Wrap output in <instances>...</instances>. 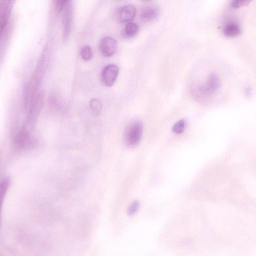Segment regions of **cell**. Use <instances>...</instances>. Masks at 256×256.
<instances>
[{
	"mask_svg": "<svg viewBox=\"0 0 256 256\" xmlns=\"http://www.w3.org/2000/svg\"><path fill=\"white\" fill-rule=\"evenodd\" d=\"M136 14V8L131 4L119 8L115 12L116 19L120 22H130L134 18Z\"/></svg>",
	"mask_w": 256,
	"mask_h": 256,
	"instance_id": "obj_6",
	"label": "cell"
},
{
	"mask_svg": "<svg viewBox=\"0 0 256 256\" xmlns=\"http://www.w3.org/2000/svg\"><path fill=\"white\" fill-rule=\"evenodd\" d=\"M220 80L218 76L215 74H211L206 82L199 88L200 92L205 96H210L214 94L219 88Z\"/></svg>",
	"mask_w": 256,
	"mask_h": 256,
	"instance_id": "obj_7",
	"label": "cell"
},
{
	"mask_svg": "<svg viewBox=\"0 0 256 256\" xmlns=\"http://www.w3.org/2000/svg\"><path fill=\"white\" fill-rule=\"evenodd\" d=\"M224 34L228 38H234L238 36L241 32L239 24L234 22L228 23L223 28Z\"/></svg>",
	"mask_w": 256,
	"mask_h": 256,
	"instance_id": "obj_12",
	"label": "cell"
},
{
	"mask_svg": "<svg viewBox=\"0 0 256 256\" xmlns=\"http://www.w3.org/2000/svg\"><path fill=\"white\" fill-rule=\"evenodd\" d=\"M44 99V94L43 92H41L38 94L27 112L26 118L22 128L30 132L40 114L43 105Z\"/></svg>",
	"mask_w": 256,
	"mask_h": 256,
	"instance_id": "obj_2",
	"label": "cell"
},
{
	"mask_svg": "<svg viewBox=\"0 0 256 256\" xmlns=\"http://www.w3.org/2000/svg\"><path fill=\"white\" fill-rule=\"evenodd\" d=\"M82 58L85 60L91 59L92 56V51L91 47L88 45H85L82 47L80 50Z\"/></svg>",
	"mask_w": 256,
	"mask_h": 256,
	"instance_id": "obj_15",
	"label": "cell"
},
{
	"mask_svg": "<svg viewBox=\"0 0 256 256\" xmlns=\"http://www.w3.org/2000/svg\"><path fill=\"white\" fill-rule=\"evenodd\" d=\"M99 48L103 56L110 57L116 50L117 42L116 40L112 36H104L100 40Z\"/></svg>",
	"mask_w": 256,
	"mask_h": 256,
	"instance_id": "obj_8",
	"label": "cell"
},
{
	"mask_svg": "<svg viewBox=\"0 0 256 256\" xmlns=\"http://www.w3.org/2000/svg\"><path fill=\"white\" fill-rule=\"evenodd\" d=\"M140 206L138 201L133 202L128 207L127 213L129 216H132L138 212Z\"/></svg>",
	"mask_w": 256,
	"mask_h": 256,
	"instance_id": "obj_18",
	"label": "cell"
},
{
	"mask_svg": "<svg viewBox=\"0 0 256 256\" xmlns=\"http://www.w3.org/2000/svg\"><path fill=\"white\" fill-rule=\"evenodd\" d=\"M118 66L114 64L106 66L101 72V80L106 86H111L115 82L118 74Z\"/></svg>",
	"mask_w": 256,
	"mask_h": 256,
	"instance_id": "obj_5",
	"label": "cell"
},
{
	"mask_svg": "<svg viewBox=\"0 0 256 256\" xmlns=\"http://www.w3.org/2000/svg\"><path fill=\"white\" fill-rule=\"evenodd\" d=\"M10 183V178L8 176H5L2 180L0 184V200L3 202L5 196L8 192Z\"/></svg>",
	"mask_w": 256,
	"mask_h": 256,
	"instance_id": "obj_14",
	"label": "cell"
},
{
	"mask_svg": "<svg viewBox=\"0 0 256 256\" xmlns=\"http://www.w3.org/2000/svg\"><path fill=\"white\" fill-rule=\"evenodd\" d=\"M139 27L138 24L134 22L128 23L122 30V34L126 38H130L135 36L138 32Z\"/></svg>",
	"mask_w": 256,
	"mask_h": 256,
	"instance_id": "obj_13",
	"label": "cell"
},
{
	"mask_svg": "<svg viewBox=\"0 0 256 256\" xmlns=\"http://www.w3.org/2000/svg\"><path fill=\"white\" fill-rule=\"evenodd\" d=\"M142 128V122L138 120H134L127 126L124 134V141L127 146L134 147L139 143Z\"/></svg>",
	"mask_w": 256,
	"mask_h": 256,
	"instance_id": "obj_3",
	"label": "cell"
},
{
	"mask_svg": "<svg viewBox=\"0 0 256 256\" xmlns=\"http://www.w3.org/2000/svg\"><path fill=\"white\" fill-rule=\"evenodd\" d=\"M185 126V121L184 120H180L174 124L172 128V130L176 134H180L184 132Z\"/></svg>",
	"mask_w": 256,
	"mask_h": 256,
	"instance_id": "obj_17",
	"label": "cell"
},
{
	"mask_svg": "<svg viewBox=\"0 0 256 256\" xmlns=\"http://www.w3.org/2000/svg\"><path fill=\"white\" fill-rule=\"evenodd\" d=\"M11 1H1L0 3V34L6 26L11 10Z\"/></svg>",
	"mask_w": 256,
	"mask_h": 256,
	"instance_id": "obj_10",
	"label": "cell"
},
{
	"mask_svg": "<svg viewBox=\"0 0 256 256\" xmlns=\"http://www.w3.org/2000/svg\"><path fill=\"white\" fill-rule=\"evenodd\" d=\"M73 18V4L72 1L66 0L62 10V38L66 40L70 34Z\"/></svg>",
	"mask_w": 256,
	"mask_h": 256,
	"instance_id": "obj_4",
	"label": "cell"
},
{
	"mask_svg": "<svg viewBox=\"0 0 256 256\" xmlns=\"http://www.w3.org/2000/svg\"><path fill=\"white\" fill-rule=\"evenodd\" d=\"M249 2H250L248 0H234L232 2L230 5L232 8H238L248 4Z\"/></svg>",
	"mask_w": 256,
	"mask_h": 256,
	"instance_id": "obj_19",
	"label": "cell"
},
{
	"mask_svg": "<svg viewBox=\"0 0 256 256\" xmlns=\"http://www.w3.org/2000/svg\"><path fill=\"white\" fill-rule=\"evenodd\" d=\"M30 132L24 128L16 134L14 139V144L18 148L22 149L27 147L31 141Z\"/></svg>",
	"mask_w": 256,
	"mask_h": 256,
	"instance_id": "obj_9",
	"label": "cell"
},
{
	"mask_svg": "<svg viewBox=\"0 0 256 256\" xmlns=\"http://www.w3.org/2000/svg\"><path fill=\"white\" fill-rule=\"evenodd\" d=\"M47 52L46 50H44L30 80L24 88L23 104L26 112L28 110L38 95H36V92L40 84L47 64L48 56Z\"/></svg>",
	"mask_w": 256,
	"mask_h": 256,
	"instance_id": "obj_1",
	"label": "cell"
},
{
	"mask_svg": "<svg viewBox=\"0 0 256 256\" xmlns=\"http://www.w3.org/2000/svg\"><path fill=\"white\" fill-rule=\"evenodd\" d=\"M160 10L158 7L148 6L142 10L140 14V18L144 22H151L158 16Z\"/></svg>",
	"mask_w": 256,
	"mask_h": 256,
	"instance_id": "obj_11",
	"label": "cell"
},
{
	"mask_svg": "<svg viewBox=\"0 0 256 256\" xmlns=\"http://www.w3.org/2000/svg\"><path fill=\"white\" fill-rule=\"evenodd\" d=\"M90 107L91 110L96 114H99L102 108V102L100 100L94 98L90 101Z\"/></svg>",
	"mask_w": 256,
	"mask_h": 256,
	"instance_id": "obj_16",
	"label": "cell"
}]
</instances>
